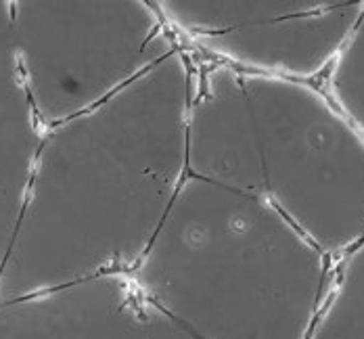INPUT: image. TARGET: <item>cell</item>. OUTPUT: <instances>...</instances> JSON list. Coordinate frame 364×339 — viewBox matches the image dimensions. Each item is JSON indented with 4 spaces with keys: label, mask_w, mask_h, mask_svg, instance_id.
Segmentation results:
<instances>
[{
    "label": "cell",
    "mask_w": 364,
    "mask_h": 339,
    "mask_svg": "<svg viewBox=\"0 0 364 339\" xmlns=\"http://www.w3.org/2000/svg\"><path fill=\"white\" fill-rule=\"evenodd\" d=\"M42 136L44 128L17 63L11 0H0V268L26 203Z\"/></svg>",
    "instance_id": "7"
},
{
    "label": "cell",
    "mask_w": 364,
    "mask_h": 339,
    "mask_svg": "<svg viewBox=\"0 0 364 339\" xmlns=\"http://www.w3.org/2000/svg\"><path fill=\"white\" fill-rule=\"evenodd\" d=\"M193 74L176 48L99 107L44 130L0 303L139 266L188 176Z\"/></svg>",
    "instance_id": "1"
},
{
    "label": "cell",
    "mask_w": 364,
    "mask_h": 339,
    "mask_svg": "<svg viewBox=\"0 0 364 339\" xmlns=\"http://www.w3.org/2000/svg\"><path fill=\"white\" fill-rule=\"evenodd\" d=\"M166 28L239 72L297 82L325 75L364 13V0H157Z\"/></svg>",
    "instance_id": "5"
},
{
    "label": "cell",
    "mask_w": 364,
    "mask_h": 339,
    "mask_svg": "<svg viewBox=\"0 0 364 339\" xmlns=\"http://www.w3.org/2000/svg\"><path fill=\"white\" fill-rule=\"evenodd\" d=\"M186 166L268 201L328 258L364 241V136L312 82L195 72Z\"/></svg>",
    "instance_id": "2"
},
{
    "label": "cell",
    "mask_w": 364,
    "mask_h": 339,
    "mask_svg": "<svg viewBox=\"0 0 364 339\" xmlns=\"http://www.w3.org/2000/svg\"><path fill=\"white\" fill-rule=\"evenodd\" d=\"M0 339H197L130 272L0 303Z\"/></svg>",
    "instance_id": "6"
},
{
    "label": "cell",
    "mask_w": 364,
    "mask_h": 339,
    "mask_svg": "<svg viewBox=\"0 0 364 339\" xmlns=\"http://www.w3.org/2000/svg\"><path fill=\"white\" fill-rule=\"evenodd\" d=\"M308 339H364V241L339 258Z\"/></svg>",
    "instance_id": "8"
},
{
    "label": "cell",
    "mask_w": 364,
    "mask_h": 339,
    "mask_svg": "<svg viewBox=\"0 0 364 339\" xmlns=\"http://www.w3.org/2000/svg\"><path fill=\"white\" fill-rule=\"evenodd\" d=\"M13 44L44 130L90 112L176 46L155 2L11 0Z\"/></svg>",
    "instance_id": "4"
},
{
    "label": "cell",
    "mask_w": 364,
    "mask_h": 339,
    "mask_svg": "<svg viewBox=\"0 0 364 339\" xmlns=\"http://www.w3.org/2000/svg\"><path fill=\"white\" fill-rule=\"evenodd\" d=\"M325 95L364 136V13L325 74Z\"/></svg>",
    "instance_id": "9"
},
{
    "label": "cell",
    "mask_w": 364,
    "mask_h": 339,
    "mask_svg": "<svg viewBox=\"0 0 364 339\" xmlns=\"http://www.w3.org/2000/svg\"><path fill=\"white\" fill-rule=\"evenodd\" d=\"M331 258L268 201L186 176L130 272L197 339H308Z\"/></svg>",
    "instance_id": "3"
}]
</instances>
